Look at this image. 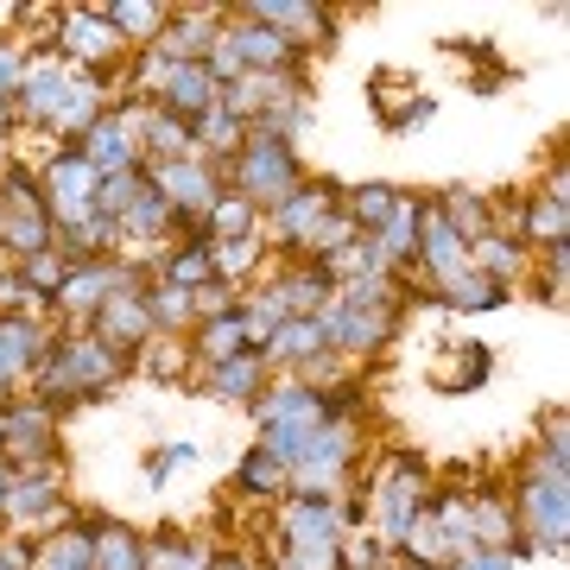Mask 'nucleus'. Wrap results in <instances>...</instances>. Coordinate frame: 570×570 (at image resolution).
Wrapping results in <instances>:
<instances>
[{
	"label": "nucleus",
	"instance_id": "1",
	"mask_svg": "<svg viewBox=\"0 0 570 570\" xmlns=\"http://www.w3.org/2000/svg\"><path fill=\"white\" fill-rule=\"evenodd\" d=\"M520 520H527V532L539 539V551H546V558H558V551H564V438H558V412H551L546 456H539L527 494H520Z\"/></svg>",
	"mask_w": 570,
	"mask_h": 570
},
{
	"label": "nucleus",
	"instance_id": "2",
	"mask_svg": "<svg viewBox=\"0 0 570 570\" xmlns=\"http://www.w3.org/2000/svg\"><path fill=\"white\" fill-rule=\"evenodd\" d=\"M235 171H242V204H285L298 190V159L285 140H247Z\"/></svg>",
	"mask_w": 570,
	"mask_h": 570
},
{
	"label": "nucleus",
	"instance_id": "3",
	"mask_svg": "<svg viewBox=\"0 0 570 570\" xmlns=\"http://www.w3.org/2000/svg\"><path fill=\"white\" fill-rule=\"evenodd\" d=\"M96 171L82 165V153H63V159H51V171H45V216L51 223H89L96 216Z\"/></svg>",
	"mask_w": 570,
	"mask_h": 570
},
{
	"label": "nucleus",
	"instance_id": "4",
	"mask_svg": "<svg viewBox=\"0 0 570 570\" xmlns=\"http://www.w3.org/2000/svg\"><path fill=\"white\" fill-rule=\"evenodd\" d=\"M0 235L7 247H20V254H51V216H45L39 190L26 171L7 178V197H0Z\"/></svg>",
	"mask_w": 570,
	"mask_h": 570
},
{
	"label": "nucleus",
	"instance_id": "5",
	"mask_svg": "<svg viewBox=\"0 0 570 570\" xmlns=\"http://www.w3.org/2000/svg\"><path fill=\"white\" fill-rule=\"evenodd\" d=\"M45 381H51V393H96L115 381V355H108V343H63L45 367Z\"/></svg>",
	"mask_w": 570,
	"mask_h": 570
},
{
	"label": "nucleus",
	"instance_id": "6",
	"mask_svg": "<svg viewBox=\"0 0 570 570\" xmlns=\"http://www.w3.org/2000/svg\"><path fill=\"white\" fill-rule=\"evenodd\" d=\"M419 254H425V266H431L438 285L456 279V273L469 266V242L444 223V209H419Z\"/></svg>",
	"mask_w": 570,
	"mask_h": 570
},
{
	"label": "nucleus",
	"instance_id": "7",
	"mask_svg": "<svg viewBox=\"0 0 570 570\" xmlns=\"http://www.w3.org/2000/svg\"><path fill=\"white\" fill-rule=\"evenodd\" d=\"M165 108L178 115V121H197L216 108V77H209L204 63H165V82H159Z\"/></svg>",
	"mask_w": 570,
	"mask_h": 570
},
{
	"label": "nucleus",
	"instance_id": "8",
	"mask_svg": "<svg viewBox=\"0 0 570 570\" xmlns=\"http://www.w3.org/2000/svg\"><path fill=\"white\" fill-rule=\"evenodd\" d=\"M153 190L165 197L171 216H204V209H216V184H209V171H197V165H184V159L165 165Z\"/></svg>",
	"mask_w": 570,
	"mask_h": 570
},
{
	"label": "nucleus",
	"instance_id": "9",
	"mask_svg": "<svg viewBox=\"0 0 570 570\" xmlns=\"http://www.w3.org/2000/svg\"><path fill=\"white\" fill-rule=\"evenodd\" d=\"M121 285H134V273L127 266H77V273H63L58 285V305L63 311H102V298H115Z\"/></svg>",
	"mask_w": 570,
	"mask_h": 570
},
{
	"label": "nucleus",
	"instance_id": "10",
	"mask_svg": "<svg viewBox=\"0 0 570 570\" xmlns=\"http://www.w3.org/2000/svg\"><path fill=\"white\" fill-rule=\"evenodd\" d=\"M419 508H425V475H419V463H400L387 475V489H381V527H387V539H406Z\"/></svg>",
	"mask_w": 570,
	"mask_h": 570
},
{
	"label": "nucleus",
	"instance_id": "11",
	"mask_svg": "<svg viewBox=\"0 0 570 570\" xmlns=\"http://www.w3.org/2000/svg\"><path fill=\"white\" fill-rule=\"evenodd\" d=\"M134 159H140V146H134V127L127 121H96L89 127V153H82V165L96 171V178H121V171H134Z\"/></svg>",
	"mask_w": 570,
	"mask_h": 570
},
{
	"label": "nucleus",
	"instance_id": "12",
	"mask_svg": "<svg viewBox=\"0 0 570 570\" xmlns=\"http://www.w3.org/2000/svg\"><path fill=\"white\" fill-rule=\"evenodd\" d=\"M330 216V184H298L292 197L279 204V235L285 242H311Z\"/></svg>",
	"mask_w": 570,
	"mask_h": 570
},
{
	"label": "nucleus",
	"instance_id": "13",
	"mask_svg": "<svg viewBox=\"0 0 570 570\" xmlns=\"http://www.w3.org/2000/svg\"><path fill=\"white\" fill-rule=\"evenodd\" d=\"M228 51L242 58V70H247V63H261V70H285V63L298 58V39H285V32H273V26L247 20V32H235V39H228Z\"/></svg>",
	"mask_w": 570,
	"mask_h": 570
},
{
	"label": "nucleus",
	"instance_id": "14",
	"mask_svg": "<svg viewBox=\"0 0 570 570\" xmlns=\"http://www.w3.org/2000/svg\"><path fill=\"white\" fill-rule=\"evenodd\" d=\"M63 89H70V70L63 63H32L20 77V115H32V121H51L63 102Z\"/></svg>",
	"mask_w": 570,
	"mask_h": 570
},
{
	"label": "nucleus",
	"instance_id": "15",
	"mask_svg": "<svg viewBox=\"0 0 570 570\" xmlns=\"http://www.w3.org/2000/svg\"><path fill=\"white\" fill-rule=\"evenodd\" d=\"M63 51L82 58V63H102V58L121 51V39H115V26H108L102 13H70V20H63Z\"/></svg>",
	"mask_w": 570,
	"mask_h": 570
},
{
	"label": "nucleus",
	"instance_id": "16",
	"mask_svg": "<svg viewBox=\"0 0 570 570\" xmlns=\"http://www.w3.org/2000/svg\"><path fill=\"white\" fill-rule=\"evenodd\" d=\"M336 527H343V520H336L330 501H292V508H285V539H292V546H336Z\"/></svg>",
	"mask_w": 570,
	"mask_h": 570
},
{
	"label": "nucleus",
	"instance_id": "17",
	"mask_svg": "<svg viewBox=\"0 0 570 570\" xmlns=\"http://www.w3.org/2000/svg\"><path fill=\"white\" fill-rule=\"evenodd\" d=\"M343 463H348V431L343 425H324L292 469H305V482H336V475H343Z\"/></svg>",
	"mask_w": 570,
	"mask_h": 570
},
{
	"label": "nucleus",
	"instance_id": "18",
	"mask_svg": "<svg viewBox=\"0 0 570 570\" xmlns=\"http://www.w3.org/2000/svg\"><path fill=\"white\" fill-rule=\"evenodd\" d=\"M51 508H58V475H51V469L7 482V513H13V520H39V513H51Z\"/></svg>",
	"mask_w": 570,
	"mask_h": 570
},
{
	"label": "nucleus",
	"instance_id": "19",
	"mask_svg": "<svg viewBox=\"0 0 570 570\" xmlns=\"http://www.w3.org/2000/svg\"><path fill=\"white\" fill-rule=\"evenodd\" d=\"M146 330H153V317H146V298H108L102 305V336L108 343H121V348H134V343H146Z\"/></svg>",
	"mask_w": 570,
	"mask_h": 570
},
{
	"label": "nucleus",
	"instance_id": "20",
	"mask_svg": "<svg viewBox=\"0 0 570 570\" xmlns=\"http://www.w3.org/2000/svg\"><path fill=\"white\" fill-rule=\"evenodd\" d=\"M204 51H216V32H209L204 13H190V20H178L171 32L159 39V58L165 63H197Z\"/></svg>",
	"mask_w": 570,
	"mask_h": 570
},
{
	"label": "nucleus",
	"instance_id": "21",
	"mask_svg": "<svg viewBox=\"0 0 570 570\" xmlns=\"http://www.w3.org/2000/svg\"><path fill=\"white\" fill-rule=\"evenodd\" d=\"M374 247H381V261L387 266H400V261H412L419 254V204H400L381 223V235H374Z\"/></svg>",
	"mask_w": 570,
	"mask_h": 570
},
{
	"label": "nucleus",
	"instance_id": "22",
	"mask_svg": "<svg viewBox=\"0 0 570 570\" xmlns=\"http://www.w3.org/2000/svg\"><path fill=\"white\" fill-rule=\"evenodd\" d=\"M39 343H45V336H39L32 324H20V317H7V324H0V387H7L20 367H32Z\"/></svg>",
	"mask_w": 570,
	"mask_h": 570
},
{
	"label": "nucleus",
	"instance_id": "23",
	"mask_svg": "<svg viewBox=\"0 0 570 570\" xmlns=\"http://www.w3.org/2000/svg\"><path fill=\"white\" fill-rule=\"evenodd\" d=\"M520 261H527V254H520L508 235H482V242L469 247V266H475V273H482L489 285H501L508 273H520Z\"/></svg>",
	"mask_w": 570,
	"mask_h": 570
},
{
	"label": "nucleus",
	"instance_id": "24",
	"mask_svg": "<svg viewBox=\"0 0 570 570\" xmlns=\"http://www.w3.org/2000/svg\"><path fill=\"white\" fill-rule=\"evenodd\" d=\"M197 348H204L209 362H235V355H247V317H242V305H228V317H223V324H209Z\"/></svg>",
	"mask_w": 570,
	"mask_h": 570
},
{
	"label": "nucleus",
	"instance_id": "25",
	"mask_svg": "<svg viewBox=\"0 0 570 570\" xmlns=\"http://www.w3.org/2000/svg\"><path fill=\"white\" fill-rule=\"evenodd\" d=\"M0 425H7V438H13V450H20V456H39V450L51 444V412H45V406L7 412Z\"/></svg>",
	"mask_w": 570,
	"mask_h": 570
},
{
	"label": "nucleus",
	"instance_id": "26",
	"mask_svg": "<svg viewBox=\"0 0 570 570\" xmlns=\"http://www.w3.org/2000/svg\"><path fill=\"white\" fill-rule=\"evenodd\" d=\"M400 209V190H387V184H362L355 197H348V223H355V235L362 228H381Z\"/></svg>",
	"mask_w": 570,
	"mask_h": 570
},
{
	"label": "nucleus",
	"instance_id": "27",
	"mask_svg": "<svg viewBox=\"0 0 570 570\" xmlns=\"http://www.w3.org/2000/svg\"><path fill=\"white\" fill-rule=\"evenodd\" d=\"M317 343H324V336H317V324H311V317H292V324H273L266 355H279V362H305Z\"/></svg>",
	"mask_w": 570,
	"mask_h": 570
},
{
	"label": "nucleus",
	"instance_id": "28",
	"mask_svg": "<svg viewBox=\"0 0 570 570\" xmlns=\"http://www.w3.org/2000/svg\"><path fill=\"white\" fill-rule=\"evenodd\" d=\"M51 127H63V134H89V127H96V82H70L63 102H58V115H51Z\"/></svg>",
	"mask_w": 570,
	"mask_h": 570
},
{
	"label": "nucleus",
	"instance_id": "29",
	"mask_svg": "<svg viewBox=\"0 0 570 570\" xmlns=\"http://www.w3.org/2000/svg\"><path fill=\"white\" fill-rule=\"evenodd\" d=\"M438 209H444V223L456 228L463 242H475V235L489 228V204H482L475 190H450V204H438Z\"/></svg>",
	"mask_w": 570,
	"mask_h": 570
},
{
	"label": "nucleus",
	"instance_id": "30",
	"mask_svg": "<svg viewBox=\"0 0 570 570\" xmlns=\"http://www.w3.org/2000/svg\"><path fill=\"white\" fill-rule=\"evenodd\" d=\"M444 298H450V305H463V311H469V305L489 311V305H501V285H489L475 266H463L456 279H444Z\"/></svg>",
	"mask_w": 570,
	"mask_h": 570
},
{
	"label": "nucleus",
	"instance_id": "31",
	"mask_svg": "<svg viewBox=\"0 0 570 570\" xmlns=\"http://www.w3.org/2000/svg\"><path fill=\"white\" fill-rule=\"evenodd\" d=\"M96 570H146V551L134 532H102L96 539Z\"/></svg>",
	"mask_w": 570,
	"mask_h": 570
},
{
	"label": "nucleus",
	"instance_id": "32",
	"mask_svg": "<svg viewBox=\"0 0 570 570\" xmlns=\"http://www.w3.org/2000/svg\"><path fill=\"white\" fill-rule=\"evenodd\" d=\"M102 20L115 26V39H127V32L146 39V32H159V26H165V13H159V7H134V0H121V7H102Z\"/></svg>",
	"mask_w": 570,
	"mask_h": 570
},
{
	"label": "nucleus",
	"instance_id": "33",
	"mask_svg": "<svg viewBox=\"0 0 570 570\" xmlns=\"http://www.w3.org/2000/svg\"><path fill=\"white\" fill-rule=\"evenodd\" d=\"M527 235H546L551 247H564V184H551L546 204L527 209Z\"/></svg>",
	"mask_w": 570,
	"mask_h": 570
},
{
	"label": "nucleus",
	"instance_id": "34",
	"mask_svg": "<svg viewBox=\"0 0 570 570\" xmlns=\"http://www.w3.org/2000/svg\"><path fill=\"white\" fill-rule=\"evenodd\" d=\"M254 387H261V362H254V355L216 362V393H228V400H247Z\"/></svg>",
	"mask_w": 570,
	"mask_h": 570
},
{
	"label": "nucleus",
	"instance_id": "35",
	"mask_svg": "<svg viewBox=\"0 0 570 570\" xmlns=\"http://www.w3.org/2000/svg\"><path fill=\"white\" fill-rule=\"evenodd\" d=\"M45 570H96V539L89 532H70L45 551Z\"/></svg>",
	"mask_w": 570,
	"mask_h": 570
},
{
	"label": "nucleus",
	"instance_id": "36",
	"mask_svg": "<svg viewBox=\"0 0 570 570\" xmlns=\"http://www.w3.org/2000/svg\"><path fill=\"white\" fill-rule=\"evenodd\" d=\"M209 273H216V261H209V242L184 247L178 261H165V279H171V285H184V292H190L197 279H209Z\"/></svg>",
	"mask_w": 570,
	"mask_h": 570
},
{
	"label": "nucleus",
	"instance_id": "37",
	"mask_svg": "<svg viewBox=\"0 0 570 570\" xmlns=\"http://www.w3.org/2000/svg\"><path fill=\"white\" fill-rule=\"evenodd\" d=\"M209 223H216V235H228V242H247V228H254V204H242V197H216Z\"/></svg>",
	"mask_w": 570,
	"mask_h": 570
},
{
	"label": "nucleus",
	"instance_id": "38",
	"mask_svg": "<svg viewBox=\"0 0 570 570\" xmlns=\"http://www.w3.org/2000/svg\"><path fill=\"white\" fill-rule=\"evenodd\" d=\"M190 292H184V285H159V292H153V298H146V317H153V324H184V317H190Z\"/></svg>",
	"mask_w": 570,
	"mask_h": 570
},
{
	"label": "nucleus",
	"instance_id": "39",
	"mask_svg": "<svg viewBox=\"0 0 570 570\" xmlns=\"http://www.w3.org/2000/svg\"><path fill=\"white\" fill-rule=\"evenodd\" d=\"M279 482H285V463H273L266 450H254V456L242 463V489H247V494H273Z\"/></svg>",
	"mask_w": 570,
	"mask_h": 570
},
{
	"label": "nucleus",
	"instance_id": "40",
	"mask_svg": "<svg viewBox=\"0 0 570 570\" xmlns=\"http://www.w3.org/2000/svg\"><path fill=\"white\" fill-rule=\"evenodd\" d=\"M197 134H204V140H223V146H242V121H235L228 108H209V115H197Z\"/></svg>",
	"mask_w": 570,
	"mask_h": 570
},
{
	"label": "nucleus",
	"instance_id": "41",
	"mask_svg": "<svg viewBox=\"0 0 570 570\" xmlns=\"http://www.w3.org/2000/svg\"><path fill=\"white\" fill-rule=\"evenodd\" d=\"M184 146H190V121H153V153H165V159H178Z\"/></svg>",
	"mask_w": 570,
	"mask_h": 570
},
{
	"label": "nucleus",
	"instance_id": "42",
	"mask_svg": "<svg viewBox=\"0 0 570 570\" xmlns=\"http://www.w3.org/2000/svg\"><path fill=\"white\" fill-rule=\"evenodd\" d=\"M20 77H26L20 51H13V45H0V108H7V89H20Z\"/></svg>",
	"mask_w": 570,
	"mask_h": 570
},
{
	"label": "nucleus",
	"instance_id": "43",
	"mask_svg": "<svg viewBox=\"0 0 570 570\" xmlns=\"http://www.w3.org/2000/svg\"><path fill=\"white\" fill-rule=\"evenodd\" d=\"M190 456H197V444H171V450L159 456V463H153V482H165L171 469H190Z\"/></svg>",
	"mask_w": 570,
	"mask_h": 570
},
{
	"label": "nucleus",
	"instance_id": "44",
	"mask_svg": "<svg viewBox=\"0 0 570 570\" xmlns=\"http://www.w3.org/2000/svg\"><path fill=\"white\" fill-rule=\"evenodd\" d=\"M32 285H63V266H58V254H32V273H26Z\"/></svg>",
	"mask_w": 570,
	"mask_h": 570
},
{
	"label": "nucleus",
	"instance_id": "45",
	"mask_svg": "<svg viewBox=\"0 0 570 570\" xmlns=\"http://www.w3.org/2000/svg\"><path fill=\"white\" fill-rule=\"evenodd\" d=\"M508 564H513L508 551H482V558H463L456 570H508Z\"/></svg>",
	"mask_w": 570,
	"mask_h": 570
},
{
	"label": "nucleus",
	"instance_id": "46",
	"mask_svg": "<svg viewBox=\"0 0 570 570\" xmlns=\"http://www.w3.org/2000/svg\"><path fill=\"white\" fill-rule=\"evenodd\" d=\"M7 482H13V475H7V469H0V508H7Z\"/></svg>",
	"mask_w": 570,
	"mask_h": 570
},
{
	"label": "nucleus",
	"instance_id": "47",
	"mask_svg": "<svg viewBox=\"0 0 570 570\" xmlns=\"http://www.w3.org/2000/svg\"><path fill=\"white\" fill-rule=\"evenodd\" d=\"M0 444H7V425H0Z\"/></svg>",
	"mask_w": 570,
	"mask_h": 570
},
{
	"label": "nucleus",
	"instance_id": "48",
	"mask_svg": "<svg viewBox=\"0 0 570 570\" xmlns=\"http://www.w3.org/2000/svg\"><path fill=\"white\" fill-rule=\"evenodd\" d=\"M0 570H7V564H0Z\"/></svg>",
	"mask_w": 570,
	"mask_h": 570
}]
</instances>
